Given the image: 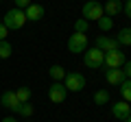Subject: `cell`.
I'll return each mask as SVG.
<instances>
[{
	"label": "cell",
	"instance_id": "obj_26",
	"mask_svg": "<svg viewBox=\"0 0 131 122\" xmlns=\"http://www.w3.org/2000/svg\"><path fill=\"white\" fill-rule=\"evenodd\" d=\"M7 33H9V31H7V26L0 22V42H5V39H7Z\"/></svg>",
	"mask_w": 131,
	"mask_h": 122
},
{
	"label": "cell",
	"instance_id": "obj_13",
	"mask_svg": "<svg viewBox=\"0 0 131 122\" xmlns=\"http://www.w3.org/2000/svg\"><path fill=\"white\" fill-rule=\"evenodd\" d=\"M103 11L109 15V18L122 13V0H107V2L103 5Z\"/></svg>",
	"mask_w": 131,
	"mask_h": 122
},
{
	"label": "cell",
	"instance_id": "obj_8",
	"mask_svg": "<svg viewBox=\"0 0 131 122\" xmlns=\"http://www.w3.org/2000/svg\"><path fill=\"white\" fill-rule=\"evenodd\" d=\"M129 113H131V105L125 103V100H118V103L112 105V116L116 118V120H122V122H125L127 118H129Z\"/></svg>",
	"mask_w": 131,
	"mask_h": 122
},
{
	"label": "cell",
	"instance_id": "obj_21",
	"mask_svg": "<svg viewBox=\"0 0 131 122\" xmlns=\"http://www.w3.org/2000/svg\"><path fill=\"white\" fill-rule=\"evenodd\" d=\"M11 52H13V48H11V44L7 42H0V59H9L11 57Z\"/></svg>",
	"mask_w": 131,
	"mask_h": 122
},
{
	"label": "cell",
	"instance_id": "obj_24",
	"mask_svg": "<svg viewBox=\"0 0 131 122\" xmlns=\"http://www.w3.org/2000/svg\"><path fill=\"white\" fill-rule=\"evenodd\" d=\"M13 2H15V9H22V11L31 5V0H13Z\"/></svg>",
	"mask_w": 131,
	"mask_h": 122
},
{
	"label": "cell",
	"instance_id": "obj_2",
	"mask_svg": "<svg viewBox=\"0 0 131 122\" xmlns=\"http://www.w3.org/2000/svg\"><path fill=\"white\" fill-rule=\"evenodd\" d=\"M81 13H83V20H88V22H98L105 15V11L98 0H88L83 5V9H81Z\"/></svg>",
	"mask_w": 131,
	"mask_h": 122
},
{
	"label": "cell",
	"instance_id": "obj_12",
	"mask_svg": "<svg viewBox=\"0 0 131 122\" xmlns=\"http://www.w3.org/2000/svg\"><path fill=\"white\" fill-rule=\"evenodd\" d=\"M125 72H122V68H114V70H107L105 72V81H107L109 85H118L120 87V83L125 81Z\"/></svg>",
	"mask_w": 131,
	"mask_h": 122
},
{
	"label": "cell",
	"instance_id": "obj_20",
	"mask_svg": "<svg viewBox=\"0 0 131 122\" xmlns=\"http://www.w3.org/2000/svg\"><path fill=\"white\" fill-rule=\"evenodd\" d=\"M15 96H18L20 103H28V100H31V89L28 87H18L15 89Z\"/></svg>",
	"mask_w": 131,
	"mask_h": 122
},
{
	"label": "cell",
	"instance_id": "obj_10",
	"mask_svg": "<svg viewBox=\"0 0 131 122\" xmlns=\"http://www.w3.org/2000/svg\"><path fill=\"white\" fill-rule=\"evenodd\" d=\"M96 48H98V50H103V52H109V50H116V48H120V46H118L116 37L98 35V37H96Z\"/></svg>",
	"mask_w": 131,
	"mask_h": 122
},
{
	"label": "cell",
	"instance_id": "obj_18",
	"mask_svg": "<svg viewBox=\"0 0 131 122\" xmlns=\"http://www.w3.org/2000/svg\"><path fill=\"white\" fill-rule=\"evenodd\" d=\"M109 103V92L107 89H98L94 94V105H107Z\"/></svg>",
	"mask_w": 131,
	"mask_h": 122
},
{
	"label": "cell",
	"instance_id": "obj_9",
	"mask_svg": "<svg viewBox=\"0 0 131 122\" xmlns=\"http://www.w3.org/2000/svg\"><path fill=\"white\" fill-rule=\"evenodd\" d=\"M44 7L42 5H35V2H31V5L24 9V15H26V22H39V20L44 18Z\"/></svg>",
	"mask_w": 131,
	"mask_h": 122
},
{
	"label": "cell",
	"instance_id": "obj_7",
	"mask_svg": "<svg viewBox=\"0 0 131 122\" xmlns=\"http://www.w3.org/2000/svg\"><path fill=\"white\" fill-rule=\"evenodd\" d=\"M66 96H68V89H66L63 83H52L50 87H48V98H50V103H63Z\"/></svg>",
	"mask_w": 131,
	"mask_h": 122
},
{
	"label": "cell",
	"instance_id": "obj_22",
	"mask_svg": "<svg viewBox=\"0 0 131 122\" xmlns=\"http://www.w3.org/2000/svg\"><path fill=\"white\" fill-rule=\"evenodd\" d=\"M88 28H90V22L83 18H79L74 22V33H88Z\"/></svg>",
	"mask_w": 131,
	"mask_h": 122
},
{
	"label": "cell",
	"instance_id": "obj_19",
	"mask_svg": "<svg viewBox=\"0 0 131 122\" xmlns=\"http://www.w3.org/2000/svg\"><path fill=\"white\" fill-rule=\"evenodd\" d=\"M112 26H114V18H109V15H103V18L98 20V28H101L103 33L112 31Z\"/></svg>",
	"mask_w": 131,
	"mask_h": 122
},
{
	"label": "cell",
	"instance_id": "obj_3",
	"mask_svg": "<svg viewBox=\"0 0 131 122\" xmlns=\"http://www.w3.org/2000/svg\"><path fill=\"white\" fill-rule=\"evenodd\" d=\"M83 63H85L88 68H92V70L103 68V63H105V52L98 50L96 46H94V48H88V50L83 52Z\"/></svg>",
	"mask_w": 131,
	"mask_h": 122
},
{
	"label": "cell",
	"instance_id": "obj_1",
	"mask_svg": "<svg viewBox=\"0 0 131 122\" xmlns=\"http://www.w3.org/2000/svg\"><path fill=\"white\" fill-rule=\"evenodd\" d=\"M7 26V31H20V28L26 24V15H24L22 9H9L5 13V22H2Z\"/></svg>",
	"mask_w": 131,
	"mask_h": 122
},
{
	"label": "cell",
	"instance_id": "obj_5",
	"mask_svg": "<svg viewBox=\"0 0 131 122\" xmlns=\"http://www.w3.org/2000/svg\"><path fill=\"white\" fill-rule=\"evenodd\" d=\"M125 61H127V55L120 50V48H116V50L105 52V63L103 66H107V70H114V68H122Z\"/></svg>",
	"mask_w": 131,
	"mask_h": 122
},
{
	"label": "cell",
	"instance_id": "obj_23",
	"mask_svg": "<svg viewBox=\"0 0 131 122\" xmlns=\"http://www.w3.org/2000/svg\"><path fill=\"white\" fill-rule=\"evenodd\" d=\"M122 13H127V18H131V0H122Z\"/></svg>",
	"mask_w": 131,
	"mask_h": 122
},
{
	"label": "cell",
	"instance_id": "obj_16",
	"mask_svg": "<svg viewBox=\"0 0 131 122\" xmlns=\"http://www.w3.org/2000/svg\"><path fill=\"white\" fill-rule=\"evenodd\" d=\"M120 96H122L125 103L131 105V79H125V81L120 83Z\"/></svg>",
	"mask_w": 131,
	"mask_h": 122
},
{
	"label": "cell",
	"instance_id": "obj_27",
	"mask_svg": "<svg viewBox=\"0 0 131 122\" xmlns=\"http://www.w3.org/2000/svg\"><path fill=\"white\" fill-rule=\"evenodd\" d=\"M2 122H18V120H15L13 116H7V118H2Z\"/></svg>",
	"mask_w": 131,
	"mask_h": 122
},
{
	"label": "cell",
	"instance_id": "obj_6",
	"mask_svg": "<svg viewBox=\"0 0 131 122\" xmlns=\"http://www.w3.org/2000/svg\"><path fill=\"white\" fill-rule=\"evenodd\" d=\"M63 85L68 92H81L85 87V76L79 74V72H68L63 79Z\"/></svg>",
	"mask_w": 131,
	"mask_h": 122
},
{
	"label": "cell",
	"instance_id": "obj_25",
	"mask_svg": "<svg viewBox=\"0 0 131 122\" xmlns=\"http://www.w3.org/2000/svg\"><path fill=\"white\" fill-rule=\"evenodd\" d=\"M122 72H125L127 79H131V59H129V61H125V66H122Z\"/></svg>",
	"mask_w": 131,
	"mask_h": 122
},
{
	"label": "cell",
	"instance_id": "obj_4",
	"mask_svg": "<svg viewBox=\"0 0 131 122\" xmlns=\"http://www.w3.org/2000/svg\"><path fill=\"white\" fill-rule=\"evenodd\" d=\"M68 50L72 55H79V52L88 50V33H72L68 37Z\"/></svg>",
	"mask_w": 131,
	"mask_h": 122
},
{
	"label": "cell",
	"instance_id": "obj_14",
	"mask_svg": "<svg viewBox=\"0 0 131 122\" xmlns=\"http://www.w3.org/2000/svg\"><path fill=\"white\" fill-rule=\"evenodd\" d=\"M66 74H68V72L61 66H50V70H48V76L52 79V83H61V81L66 79Z\"/></svg>",
	"mask_w": 131,
	"mask_h": 122
},
{
	"label": "cell",
	"instance_id": "obj_11",
	"mask_svg": "<svg viewBox=\"0 0 131 122\" xmlns=\"http://www.w3.org/2000/svg\"><path fill=\"white\" fill-rule=\"evenodd\" d=\"M0 103H2V107L11 109V111H18V107H20L18 96H15V92H11V89L2 92V96H0Z\"/></svg>",
	"mask_w": 131,
	"mask_h": 122
},
{
	"label": "cell",
	"instance_id": "obj_15",
	"mask_svg": "<svg viewBox=\"0 0 131 122\" xmlns=\"http://www.w3.org/2000/svg\"><path fill=\"white\" fill-rule=\"evenodd\" d=\"M116 42H118V46H131V28H129V26H127V28H120Z\"/></svg>",
	"mask_w": 131,
	"mask_h": 122
},
{
	"label": "cell",
	"instance_id": "obj_17",
	"mask_svg": "<svg viewBox=\"0 0 131 122\" xmlns=\"http://www.w3.org/2000/svg\"><path fill=\"white\" fill-rule=\"evenodd\" d=\"M18 113L22 118H31L33 113H35V107H33L31 103H20V107H18Z\"/></svg>",
	"mask_w": 131,
	"mask_h": 122
}]
</instances>
